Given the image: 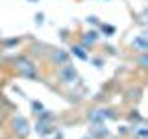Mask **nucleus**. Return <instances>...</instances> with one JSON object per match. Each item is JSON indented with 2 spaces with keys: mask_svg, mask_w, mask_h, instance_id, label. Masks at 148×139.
Masks as SVG:
<instances>
[{
  "mask_svg": "<svg viewBox=\"0 0 148 139\" xmlns=\"http://www.w3.org/2000/svg\"><path fill=\"white\" fill-rule=\"evenodd\" d=\"M13 130H15L18 136L24 137L26 133H28V124H26V120H24V119H21V117L13 119Z\"/></svg>",
  "mask_w": 148,
  "mask_h": 139,
  "instance_id": "f257e3e1",
  "label": "nucleus"
},
{
  "mask_svg": "<svg viewBox=\"0 0 148 139\" xmlns=\"http://www.w3.org/2000/svg\"><path fill=\"white\" fill-rule=\"evenodd\" d=\"M59 76L63 78V82H72L76 78V71L72 67H69V65H65L61 71H59Z\"/></svg>",
  "mask_w": 148,
  "mask_h": 139,
  "instance_id": "f03ea898",
  "label": "nucleus"
},
{
  "mask_svg": "<svg viewBox=\"0 0 148 139\" xmlns=\"http://www.w3.org/2000/svg\"><path fill=\"white\" fill-rule=\"evenodd\" d=\"M132 46H133V48H137L139 52H146V37L141 35V37H137V39H133Z\"/></svg>",
  "mask_w": 148,
  "mask_h": 139,
  "instance_id": "7ed1b4c3",
  "label": "nucleus"
},
{
  "mask_svg": "<svg viewBox=\"0 0 148 139\" xmlns=\"http://www.w3.org/2000/svg\"><path fill=\"white\" fill-rule=\"evenodd\" d=\"M133 136H135V139H146L148 137V130L145 124H139V126L133 128Z\"/></svg>",
  "mask_w": 148,
  "mask_h": 139,
  "instance_id": "20e7f679",
  "label": "nucleus"
},
{
  "mask_svg": "<svg viewBox=\"0 0 148 139\" xmlns=\"http://www.w3.org/2000/svg\"><path fill=\"white\" fill-rule=\"evenodd\" d=\"M54 59H58V61H59V59H61V61H67V54H65V52H56Z\"/></svg>",
  "mask_w": 148,
  "mask_h": 139,
  "instance_id": "39448f33",
  "label": "nucleus"
}]
</instances>
